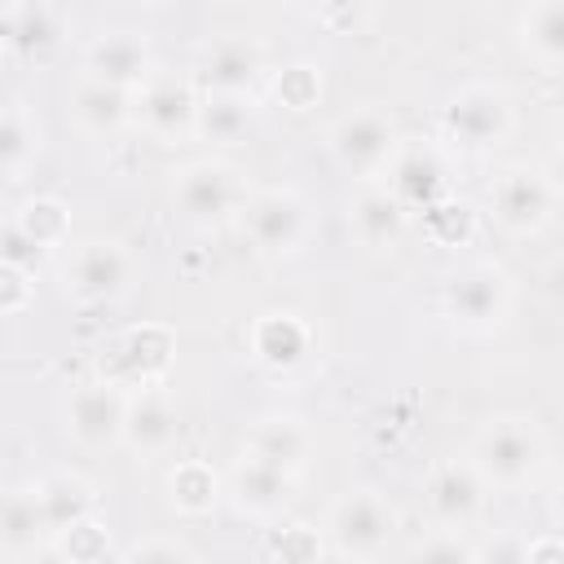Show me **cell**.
Segmentation results:
<instances>
[{
  "mask_svg": "<svg viewBox=\"0 0 564 564\" xmlns=\"http://www.w3.org/2000/svg\"><path fill=\"white\" fill-rule=\"evenodd\" d=\"M471 471L485 480V489L494 494H520V489H533L551 463V441H546V427L524 414V410H498L489 419L476 423L471 441H467V454Z\"/></svg>",
  "mask_w": 564,
  "mask_h": 564,
  "instance_id": "obj_1",
  "label": "cell"
},
{
  "mask_svg": "<svg viewBox=\"0 0 564 564\" xmlns=\"http://www.w3.org/2000/svg\"><path fill=\"white\" fill-rule=\"evenodd\" d=\"M516 132V101L498 79H463L441 106V145L467 159L502 150Z\"/></svg>",
  "mask_w": 564,
  "mask_h": 564,
  "instance_id": "obj_2",
  "label": "cell"
},
{
  "mask_svg": "<svg viewBox=\"0 0 564 564\" xmlns=\"http://www.w3.org/2000/svg\"><path fill=\"white\" fill-rule=\"evenodd\" d=\"M172 207L185 225L194 229H225L242 216L251 189L238 163H229L225 154H198L189 163H181L172 172Z\"/></svg>",
  "mask_w": 564,
  "mask_h": 564,
  "instance_id": "obj_3",
  "label": "cell"
},
{
  "mask_svg": "<svg viewBox=\"0 0 564 564\" xmlns=\"http://www.w3.org/2000/svg\"><path fill=\"white\" fill-rule=\"evenodd\" d=\"M441 313L458 335L489 339L516 317V278L498 260H467L441 286Z\"/></svg>",
  "mask_w": 564,
  "mask_h": 564,
  "instance_id": "obj_4",
  "label": "cell"
},
{
  "mask_svg": "<svg viewBox=\"0 0 564 564\" xmlns=\"http://www.w3.org/2000/svg\"><path fill=\"white\" fill-rule=\"evenodd\" d=\"M485 207H489V220L507 238H538L551 229L560 212V176L529 159L507 163L494 172L485 189Z\"/></svg>",
  "mask_w": 564,
  "mask_h": 564,
  "instance_id": "obj_5",
  "label": "cell"
},
{
  "mask_svg": "<svg viewBox=\"0 0 564 564\" xmlns=\"http://www.w3.org/2000/svg\"><path fill=\"white\" fill-rule=\"evenodd\" d=\"M176 361V335L163 322H137L128 330H119L115 339L101 344L97 361H93V379L132 397L145 388H163L167 370Z\"/></svg>",
  "mask_w": 564,
  "mask_h": 564,
  "instance_id": "obj_6",
  "label": "cell"
},
{
  "mask_svg": "<svg viewBox=\"0 0 564 564\" xmlns=\"http://www.w3.org/2000/svg\"><path fill=\"white\" fill-rule=\"evenodd\" d=\"M405 132L397 123V115L379 101H361L352 110H344L339 119H330L326 128V150L330 159L361 185V181H383L388 163L397 159Z\"/></svg>",
  "mask_w": 564,
  "mask_h": 564,
  "instance_id": "obj_7",
  "label": "cell"
},
{
  "mask_svg": "<svg viewBox=\"0 0 564 564\" xmlns=\"http://www.w3.org/2000/svg\"><path fill=\"white\" fill-rule=\"evenodd\" d=\"M137 286V256L123 238H84L62 264V295L79 308L115 304Z\"/></svg>",
  "mask_w": 564,
  "mask_h": 564,
  "instance_id": "obj_8",
  "label": "cell"
},
{
  "mask_svg": "<svg viewBox=\"0 0 564 564\" xmlns=\"http://www.w3.org/2000/svg\"><path fill=\"white\" fill-rule=\"evenodd\" d=\"M397 524H401V516L388 502V494H379V489H344L326 511L322 542H326V551H339V555H352V560L370 564L375 555L388 551Z\"/></svg>",
  "mask_w": 564,
  "mask_h": 564,
  "instance_id": "obj_9",
  "label": "cell"
},
{
  "mask_svg": "<svg viewBox=\"0 0 564 564\" xmlns=\"http://www.w3.org/2000/svg\"><path fill=\"white\" fill-rule=\"evenodd\" d=\"M238 225L260 256L286 260L313 238V203L295 185H269L247 198Z\"/></svg>",
  "mask_w": 564,
  "mask_h": 564,
  "instance_id": "obj_10",
  "label": "cell"
},
{
  "mask_svg": "<svg viewBox=\"0 0 564 564\" xmlns=\"http://www.w3.org/2000/svg\"><path fill=\"white\" fill-rule=\"evenodd\" d=\"M198 97L203 93L189 75L154 70V79L132 93V123L159 145H185V141H194Z\"/></svg>",
  "mask_w": 564,
  "mask_h": 564,
  "instance_id": "obj_11",
  "label": "cell"
},
{
  "mask_svg": "<svg viewBox=\"0 0 564 564\" xmlns=\"http://www.w3.org/2000/svg\"><path fill=\"white\" fill-rule=\"evenodd\" d=\"M220 485H225L229 507L247 520H282L300 494V476L269 467V463H256V458H242V454L229 463Z\"/></svg>",
  "mask_w": 564,
  "mask_h": 564,
  "instance_id": "obj_12",
  "label": "cell"
},
{
  "mask_svg": "<svg viewBox=\"0 0 564 564\" xmlns=\"http://www.w3.org/2000/svg\"><path fill=\"white\" fill-rule=\"evenodd\" d=\"M423 502H427V516L436 529H458L467 533L480 516H485V502H489V489L485 480L471 471L467 458H441L427 480H423Z\"/></svg>",
  "mask_w": 564,
  "mask_h": 564,
  "instance_id": "obj_13",
  "label": "cell"
},
{
  "mask_svg": "<svg viewBox=\"0 0 564 564\" xmlns=\"http://www.w3.org/2000/svg\"><path fill=\"white\" fill-rule=\"evenodd\" d=\"M383 189L405 207V212H423L432 203H441L449 194V159H445V145L436 141H401L397 159L388 163L383 172Z\"/></svg>",
  "mask_w": 564,
  "mask_h": 564,
  "instance_id": "obj_14",
  "label": "cell"
},
{
  "mask_svg": "<svg viewBox=\"0 0 564 564\" xmlns=\"http://www.w3.org/2000/svg\"><path fill=\"white\" fill-rule=\"evenodd\" d=\"M247 348H251V361L278 379L286 375H300L308 361H313V326L291 313V308H269L260 313L251 326H247Z\"/></svg>",
  "mask_w": 564,
  "mask_h": 564,
  "instance_id": "obj_15",
  "label": "cell"
},
{
  "mask_svg": "<svg viewBox=\"0 0 564 564\" xmlns=\"http://www.w3.org/2000/svg\"><path fill=\"white\" fill-rule=\"evenodd\" d=\"M181 441V410L172 401L167 388H145L132 392L123 405V427H119V445L137 458V463H154L167 458Z\"/></svg>",
  "mask_w": 564,
  "mask_h": 564,
  "instance_id": "obj_16",
  "label": "cell"
},
{
  "mask_svg": "<svg viewBox=\"0 0 564 564\" xmlns=\"http://www.w3.org/2000/svg\"><path fill=\"white\" fill-rule=\"evenodd\" d=\"M154 70H159V57H154L145 35H137V31H101V35L88 40L79 75H88L97 84H110V88H123V93H137V88H145L154 79Z\"/></svg>",
  "mask_w": 564,
  "mask_h": 564,
  "instance_id": "obj_17",
  "label": "cell"
},
{
  "mask_svg": "<svg viewBox=\"0 0 564 564\" xmlns=\"http://www.w3.org/2000/svg\"><path fill=\"white\" fill-rule=\"evenodd\" d=\"M269 75L264 44L251 35H220L203 48L198 70L189 75L198 93H256L260 79Z\"/></svg>",
  "mask_w": 564,
  "mask_h": 564,
  "instance_id": "obj_18",
  "label": "cell"
},
{
  "mask_svg": "<svg viewBox=\"0 0 564 564\" xmlns=\"http://www.w3.org/2000/svg\"><path fill=\"white\" fill-rule=\"evenodd\" d=\"M123 405L128 397L88 379V383H75L62 401V432L79 445V449H106V445H119V427H123Z\"/></svg>",
  "mask_w": 564,
  "mask_h": 564,
  "instance_id": "obj_19",
  "label": "cell"
},
{
  "mask_svg": "<svg viewBox=\"0 0 564 564\" xmlns=\"http://www.w3.org/2000/svg\"><path fill=\"white\" fill-rule=\"evenodd\" d=\"M313 449H317V436L300 414H260V419H251L242 427V441H238L242 458L282 467L291 476H300L308 467Z\"/></svg>",
  "mask_w": 564,
  "mask_h": 564,
  "instance_id": "obj_20",
  "label": "cell"
},
{
  "mask_svg": "<svg viewBox=\"0 0 564 564\" xmlns=\"http://www.w3.org/2000/svg\"><path fill=\"white\" fill-rule=\"evenodd\" d=\"M344 216H348L352 242L366 251H392V247H401V238L410 229V212L383 189V181H361L348 194Z\"/></svg>",
  "mask_w": 564,
  "mask_h": 564,
  "instance_id": "obj_21",
  "label": "cell"
},
{
  "mask_svg": "<svg viewBox=\"0 0 564 564\" xmlns=\"http://www.w3.org/2000/svg\"><path fill=\"white\" fill-rule=\"evenodd\" d=\"M66 115L70 123L84 132V137H119L132 128V93L123 88H110V84H97L88 75H75L70 88H66Z\"/></svg>",
  "mask_w": 564,
  "mask_h": 564,
  "instance_id": "obj_22",
  "label": "cell"
},
{
  "mask_svg": "<svg viewBox=\"0 0 564 564\" xmlns=\"http://www.w3.org/2000/svg\"><path fill=\"white\" fill-rule=\"evenodd\" d=\"M62 40H66V13L57 4H40V0L4 4V18H0L4 53L44 62V57H53L62 48Z\"/></svg>",
  "mask_w": 564,
  "mask_h": 564,
  "instance_id": "obj_23",
  "label": "cell"
},
{
  "mask_svg": "<svg viewBox=\"0 0 564 564\" xmlns=\"http://www.w3.org/2000/svg\"><path fill=\"white\" fill-rule=\"evenodd\" d=\"M31 489H35V502H40V511H44L48 542H53L57 533H66V529H75V524H84V520L97 516V485H93L84 471H75V467L44 471Z\"/></svg>",
  "mask_w": 564,
  "mask_h": 564,
  "instance_id": "obj_24",
  "label": "cell"
},
{
  "mask_svg": "<svg viewBox=\"0 0 564 564\" xmlns=\"http://www.w3.org/2000/svg\"><path fill=\"white\" fill-rule=\"evenodd\" d=\"M516 44H520V53L538 70L555 75L560 62H564V0H533V4H524L516 13Z\"/></svg>",
  "mask_w": 564,
  "mask_h": 564,
  "instance_id": "obj_25",
  "label": "cell"
},
{
  "mask_svg": "<svg viewBox=\"0 0 564 564\" xmlns=\"http://www.w3.org/2000/svg\"><path fill=\"white\" fill-rule=\"evenodd\" d=\"M256 119H260V97L256 93H203L198 97L194 141H207V145L247 141Z\"/></svg>",
  "mask_w": 564,
  "mask_h": 564,
  "instance_id": "obj_26",
  "label": "cell"
},
{
  "mask_svg": "<svg viewBox=\"0 0 564 564\" xmlns=\"http://www.w3.org/2000/svg\"><path fill=\"white\" fill-rule=\"evenodd\" d=\"M163 489H167V507H172L176 516H185V520L212 516V511L220 507V498H225L220 471H216L207 458H176V463L167 467Z\"/></svg>",
  "mask_w": 564,
  "mask_h": 564,
  "instance_id": "obj_27",
  "label": "cell"
},
{
  "mask_svg": "<svg viewBox=\"0 0 564 564\" xmlns=\"http://www.w3.org/2000/svg\"><path fill=\"white\" fill-rule=\"evenodd\" d=\"M44 546H48V524H44V511L35 502V489L31 485L4 489L0 494V551L9 560H26Z\"/></svg>",
  "mask_w": 564,
  "mask_h": 564,
  "instance_id": "obj_28",
  "label": "cell"
},
{
  "mask_svg": "<svg viewBox=\"0 0 564 564\" xmlns=\"http://www.w3.org/2000/svg\"><path fill=\"white\" fill-rule=\"evenodd\" d=\"M13 225H18L44 256L70 242V207H66L57 194H31V198H22L18 212H13Z\"/></svg>",
  "mask_w": 564,
  "mask_h": 564,
  "instance_id": "obj_29",
  "label": "cell"
},
{
  "mask_svg": "<svg viewBox=\"0 0 564 564\" xmlns=\"http://www.w3.org/2000/svg\"><path fill=\"white\" fill-rule=\"evenodd\" d=\"M40 154V123L26 106H0V181H18Z\"/></svg>",
  "mask_w": 564,
  "mask_h": 564,
  "instance_id": "obj_30",
  "label": "cell"
},
{
  "mask_svg": "<svg viewBox=\"0 0 564 564\" xmlns=\"http://www.w3.org/2000/svg\"><path fill=\"white\" fill-rule=\"evenodd\" d=\"M322 88H326V84H322V66L308 62V57H295V62L269 70V97H273L282 110H291V115L313 110V106L322 101Z\"/></svg>",
  "mask_w": 564,
  "mask_h": 564,
  "instance_id": "obj_31",
  "label": "cell"
},
{
  "mask_svg": "<svg viewBox=\"0 0 564 564\" xmlns=\"http://www.w3.org/2000/svg\"><path fill=\"white\" fill-rule=\"evenodd\" d=\"M423 229H427V238L441 242V247H463V242H471V234H476V212H471V203H463L458 194H445L441 203L423 207Z\"/></svg>",
  "mask_w": 564,
  "mask_h": 564,
  "instance_id": "obj_32",
  "label": "cell"
},
{
  "mask_svg": "<svg viewBox=\"0 0 564 564\" xmlns=\"http://www.w3.org/2000/svg\"><path fill=\"white\" fill-rule=\"evenodd\" d=\"M48 546H53L66 564H106V555H110V529L93 516V520L66 529V533H57Z\"/></svg>",
  "mask_w": 564,
  "mask_h": 564,
  "instance_id": "obj_33",
  "label": "cell"
},
{
  "mask_svg": "<svg viewBox=\"0 0 564 564\" xmlns=\"http://www.w3.org/2000/svg\"><path fill=\"white\" fill-rule=\"evenodd\" d=\"M405 564H476V542L458 529H432L410 546Z\"/></svg>",
  "mask_w": 564,
  "mask_h": 564,
  "instance_id": "obj_34",
  "label": "cell"
},
{
  "mask_svg": "<svg viewBox=\"0 0 564 564\" xmlns=\"http://www.w3.org/2000/svg\"><path fill=\"white\" fill-rule=\"evenodd\" d=\"M322 551H326L322 533L304 520H291V524L273 529V538H269V560L273 564H313Z\"/></svg>",
  "mask_w": 564,
  "mask_h": 564,
  "instance_id": "obj_35",
  "label": "cell"
},
{
  "mask_svg": "<svg viewBox=\"0 0 564 564\" xmlns=\"http://www.w3.org/2000/svg\"><path fill=\"white\" fill-rule=\"evenodd\" d=\"M119 564H198V555H194V546L181 542V538L145 533V538H137V542L119 555Z\"/></svg>",
  "mask_w": 564,
  "mask_h": 564,
  "instance_id": "obj_36",
  "label": "cell"
},
{
  "mask_svg": "<svg viewBox=\"0 0 564 564\" xmlns=\"http://www.w3.org/2000/svg\"><path fill=\"white\" fill-rule=\"evenodd\" d=\"M0 260L13 264V269H22V273H31V278L44 269V251L13 220H0Z\"/></svg>",
  "mask_w": 564,
  "mask_h": 564,
  "instance_id": "obj_37",
  "label": "cell"
},
{
  "mask_svg": "<svg viewBox=\"0 0 564 564\" xmlns=\"http://www.w3.org/2000/svg\"><path fill=\"white\" fill-rule=\"evenodd\" d=\"M31 300H35V278L0 260V317L26 313V308H31Z\"/></svg>",
  "mask_w": 564,
  "mask_h": 564,
  "instance_id": "obj_38",
  "label": "cell"
},
{
  "mask_svg": "<svg viewBox=\"0 0 564 564\" xmlns=\"http://www.w3.org/2000/svg\"><path fill=\"white\" fill-rule=\"evenodd\" d=\"M313 18H317L326 31L348 35L357 22H370V18H375V9H370V4H322V9H313Z\"/></svg>",
  "mask_w": 564,
  "mask_h": 564,
  "instance_id": "obj_39",
  "label": "cell"
},
{
  "mask_svg": "<svg viewBox=\"0 0 564 564\" xmlns=\"http://www.w3.org/2000/svg\"><path fill=\"white\" fill-rule=\"evenodd\" d=\"M524 564H564V542L560 533H538L524 542Z\"/></svg>",
  "mask_w": 564,
  "mask_h": 564,
  "instance_id": "obj_40",
  "label": "cell"
},
{
  "mask_svg": "<svg viewBox=\"0 0 564 564\" xmlns=\"http://www.w3.org/2000/svg\"><path fill=\"white\" fill-rule=\"evenodd\" d=\"M313 564H366V560H352V555H339V551H322Z\"/></svg>",
  "mask_w": 564,
  "mask_h": 564,
  "instance_id": "obj_41",
  "label": "cell"
},
{
  "mask_svg": "<svg viewBox=\"0 0 564 564\" xmlns=\"http://www.w3.org/2000/svg\"><path fill=\"white\" fill-rule=\"evenodd\" d=\"M4 66H9V53H4V44H0V79H4Z\"/></svg>",
  "mask_w": 564,
  "mask_h": 564,
  "instance_id": "obj_42",
  "label": "cell"
},
{
  "mask_svg": "<svg viewBox=\"0 0 564 564\" xmlns=\"http://www.w3.org/2000/svg\"><path fill=\"white\" fill-rule=\"evenodd\" d=\"M0 18H4V4H0Z\"/></svg>",
  "mask_w": 564,
  "mask_h": 564,
  "instance_id": "obj_43",
  "label": "cell"
},
{
  "mask_svg": "<svg viewBox=\"0 0 564 564\" xmlns=\"http://www.w3.org/2000/svg\"><path fill=\"white\" fill-rule=\"evenodd\" d=\"M476 564H485V560H480V555H476Z\"/></svg>",
  "mask_w": 564,
  "mask_h": 564,
  "instance_id": "obj_44",
  "label": "cell"
}]
</instances>
